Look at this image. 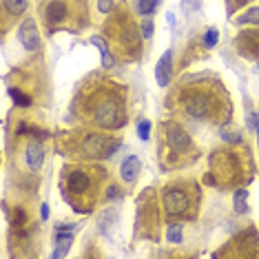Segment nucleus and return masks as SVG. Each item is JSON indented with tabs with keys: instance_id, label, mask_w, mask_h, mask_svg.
<instances>
[{
	"instance_id": "obj_14",
	"label": "nucleus",
	"mask_w": 259,
	"mask_h": 259,
	"mask_svg": "<svg viewBox=\"0 0 259 259\" xmlns=\"http://www.w3.org/2000/svg\"><path fill=\"white\" fill-rule=\"evenodd\" d=\"M91 42H93V45L100 49V54H102V62H104V67H113V58H111V51H109L107 42H104L102 38H98V36L91 38Z\"/></svg>"
},
{
	"instance_id": "obj_19",
	"label": "nucleus",
	"mask_w": 259,
	"mask_h": 259,
	"mask_svg": "<svg viewBox=\"0 0 259 259\" xmlns=\"http://www.w3.org/2000/svg\"><path fill=\"white\" fill-rule=\"evenodd\" d=\"M166 239H169L171 244H182V226H179V224L169 226V230H166Z\"/></svg>"
},
{
	"instance_id": "obj_8",
	"label": "nucleus",
	"mask_w": 259,
	"mask_h": 259,
	"mask_svg": "<svg viewBox=\"0 0 259 259\" xmlns=\"http://www.w3.org/2000/svg\"><path fill=\"white\" fill-rule=\"evenodd\" d=\"M140 169H142V162H140V157L138 155H129L124 162H122V166H120L122 179H124L126 184H133L135 179H138V175H140Z\"/></svg>"
},
{
	"instance_id": "obj_12",
	"label": "nucleus",
	"mask_w": 259,
	"mask_h": 259,
	"mask_svg": "<svg viewBox=\"0 0 259 259\" xmlns=\"http://www.w3.org/2000/svg\"><path fill=\"white\" fill-rule=\"evenodd\" d=\"M64 16H67V5L64 2L54 0V2L47 5V20L49 23H60V20H64Z\"/></svg>"
},
{
	"instance_id": "obj_5",
	"label": "nucleus",
	"mask_w": 259,
	"mask_h": 259,
	"mask_svg": "<svg viewBox=\"0 0 259 259\" xmlns=\"http://www.w3.org/2000/svg\"><path fill=\"white\" fill-rule=\"evenodd\" d=\"M107 144H109V140L102 138V135H86L85 144H82V151L89 157H107V153H109Z\"/></svg>"
},
{
	"instance_id": "obj_26",
	"label": "nucleus",
	"mask_w": 259,
	"mask_h": 259,
	"mask_svg": "<svg viewBox=\"0 0 259 259\" xmlns=\"http://www.w3.org/2000/svg\"><path fill=\"white\" fill-rule=\"evenodd\" d=\"M107 197H109V200H115V197H120V191H117L115 186H111V188H109V193H107Z\"/></svg>"
},
{
	"instance_id": "obj_27",
	"label": "nucleus",
	"mask_w": 259,
	"mask_h": 259,
	"mask_svg": "<svg viewBox=\"0 0 259 259\" xmlns=\"http://www.w3.org/2000/svg\"><path fill=\"white\" fill-rule=\"evenodd\" d=\"M40 215H42V219H47V217H49V206H42V210H40Z\"/></svg>"
},
{
	"instance_id": "obj_29",
	"label": "nucleus",
	"mask_w": 259,
	"mask_h": 259,
	"mask_svg": "<svg viewBox=\"0 0 259 259\" xmlns=\"http://www.w3.org/2000/svg\"><path fill=\"white\" fill-rule=\"evenodd\" d=\"M257 135H259V126H257Z\"/></svg>"
},
{
	"instance_id": "obj_25",
	"label": "nucleus",
	"mask_w": 259,
	"mask_h": 259,
	"mask_svg": "<svg viewBox=\"0 0 259 259\" xmlns=\"http://www.w3.org/2000/svg\"><path fill=\"white\" fill-rule=\"evenodd\" d=\"M111 7H113V0H98L100 14H109V11H111Z\"/></svg>"
},
{
	"instance_id": "obj_24",
	"label": "nucleus",
	"mask_w": 259,
	"mask_h": 259,
	"mask_svg": "<svg viewBox=\"0 0 259 259\" xmlns=\"http://www.w3.org/2000/svg\"><path fill=\"white\" fill-rule=\"evenodd\" d=\"M140 31H142L144 38H151L153 36V20L148 18V16L142 20V27H140Z\"/></svg>"
},
{
	"instance_id": "obj_4",
	"label": "nucleus",
	"mask_w": 259,
	"mask_h": 259,
	"mask_svg": "<svg viewBox=\"0 0 259 259\" xmlns=\"http://www.w3.org/2000/svg\"><path fill=\"white\" fill-rule=\"evenodd\" d=\"M164 208L169 210L171 215H179L188 208V195L179 188H171V191L164 193Z\"/></svg>"
},
{
	"instance_id": "obj_28",
	"label": "nucleus",
	"mask_w": 259,
	"mask_h": 259,
	"mask_svg": "<svg viewBox=\"0 0 259 259\" xmlns=\"http://www.w3.org/2000/svg\"><path fill=\"white\" fill-rule=\"evenodd\" d=\"M237 2H246V0H237Z\"/></svg>"
},
{
	"instance_id": "obj_15",
	"label": "nucleus",
	"mask_w": 259,
	"mask_h": 259,
	"mask_svg": "<svg viewBox=\"0 0 259 259\" xmlns=\"http://www.w3.org/2000/svg\"><path fill=\"white\" fill-rule=\"evenodd\" d=\"M117 222V210H104V215L100 217V230L102 232H109L111 230V226H115Z\"/></svg>"
},
{
	"instance_id": "obj_6",
	"label": "nucleus",
	"mask_w": 259,
	"mask_h": 259,
	"mask_svg": "<svg viewBox=\"0 0 259 259\" xmlns=\"http://www.w3.org/2000/svg\"><path fill=\"white\" fill-rule=\"evenodd\" d=\"M67 186L71 193H76V195H82V193H86L91 188V177L86 171H71L69 173V179H67Z\"/></svg>"
},
{
	"instance_id": "obj_1",
	"label": "nucleus",
	"mask_w": 259,
	"mask_h": 259,
	"mask_svg": "<svg viewBox=\"0 0 259 259\" xmlns=\"http://www.w3.org/2000/svg\"><path fill=\"white\" fill-rule=\"evenodd\" d=\"M93 120L95 124L104 126V129H120L124 124V111H122V102L113 95H107L100 102L93 104Z\"/></svg>"
},
{
	"instance_id": "obj_7",
	"label": "nucleus",
	"mask_w": 259,
	"mask_h": 259,
	"mask_svg": "<svg viewBox=\"0 0 259 259\" xmlns=\"http://www.w3.org/2000/svg\"><path fill=\"white\" fill-rule=\"evenodd\" d=\"M171 76H173V54L166 51L164 56L160 58L155 67V78H157V85L160 86H166L171 82Z\"/></svg>"
},
{
	"instance_id": "obj_22",
	"label": "nucleus",
	"mask_w": 259,
	"mask_h": 259,
	"mask_svg": "<svg viewBox=\"0 0 259 259\" xmlns=\"http://www.w3.org/2000/svg\"><path fill=\"white\" fill-rule=\"evenodd\" d=\"M217 40H219L217 29H208V31H206V36H204V45L210 49V47H215V45H217Z\"/></svg>"
},
{
	"instance_id": "obj_11",
	"label": "nucleus",
	"mask_w": 259,
	"mask_h": 259,
	"mask_svg": "<svg viewBox=\"0 0 259 259\" xmlns=\"http://www.w3.org/2000/svg\"><path fill=\"white\" fill-rule=\"evenodd\" d=\"M71 244H73V235H71V232L58 230V235H56V250H54V257H62V255H67L69 248H71Z\"/></svg>"
},
{
	"instance_id": "obj_17",
	"label": "nucleus",
	"mask_w": 259,
	"mask_h": 259,
	"mask_svg": "<svg viewBox=\"0 0 259 259\" xmlns=\"http://www.w3.org/2000/svg\"><path fill=\"white\" fill-rule=\"evenodd\" d=\"M2 5L9 14H23L27 9V0H2Z\"/></svg>"
},
{
	"instance_id": "obj_3",
	"label": "nucleus",
	"mask_w": 259,
	"mask_h": 259,
	"mask_svg": "<svg viewBox=\"0 0 259 259\" xmlns=\"http://www.w3.org/2000/svg\"><path fill=\"white\" fill-rule=\"evenodd\" d=\"M18 40L27 51L40 49V36H38V25L33 18H27L18 29Z\"/></svg>"
},
{
	"instance_id": "obj_20",
	"label": "nucleus",
	"mask_w": 259,
	"mask_h": 259,
	"mask_svg": "<svg viewBox=\"0 0 259 259\" xmlns=\"http://www.w3.org/2000/svg\"><path fill=\"white\" fill-rule=\"evenodd\" d=\"M9 95L16 100V104H20V107H29V104H31V98L25 95V93H20L18 89H9Z\"/></svg>"
},
{
	"instance_id": "obj_23",
	"label": "nucleus",
	"mask_w": 259,
	"mask_h": 259,
	"mask_svg": "<svg viewBox=\"0 0 259 259\" xmlns=\"http://www.w3.org/2000/svg\"><path fill=\"white\" fill-rule=\"evenodd\" d=\"M138 133H140V140H148V135H151V122H148V120H140Z\"/></svg>"
},
{
	"instance_id": "obj_13",
	"label": "nucleus",
	"mask_w": 259,
	"mask_h": 259,
	"mask_svg": "<svg viewBox=\"0 0 259 259\" xmlns=\"http://www.w3.org/2000/svg\"><path fill=\"white\" fill-rule=\"evenodd\" d=\"M232 206H235V213H239V215L248 210V191H246V188H237L235 191Z\"/></svg>"
},
{
	"instance_id": "obj_10",
	"label": "nucleus",
	"mask_w": 259,
	"mask_h": 259,
	"mask_svg": "<svg viewBox=\"0 0 259 259\" xmlns=\"http://www.w3.org/2000/svg\"><path fill=\"white\" fill-rule=\"evenodd\" d=\"M42 162H45V148L40 142H29L27 144V164L31 171H40Z\"/></svg>"
},
{
	"instance_id": "obj_18",
	"label": "nucleus",
	"mask_w": 259,
	"mask_h": 259,
	"mask_svg": "<svg viewBox=\"0 0 259 259\" xmlns=\"http://www.w3.org/2000/svg\"><path fill=\"white\" fill-rule=\"evenodd\" d=\"M157 5H160V0H138V11L142 16H151L157 9Z\"/></svg>"
},
{
	"instance_id": "obj_21",
	"label": "nucleus",
	"mask_w": 259,
	"mask_h": 259,
	"mask_svg": "<svg viewBox=\"0 0 259 259\" xmlns=\"http://www.w3.org/2000/svg\"><path fill=\"white\" fill-rule=\"evenodd\" d=\"M182 9L186 14H193V11L201 9V0H182Z\"/></svg>"
},
{
	"instance_id": "obj_9",
	"label": "nucleus",
	"mask_w": 259,
	"mask_h": 259,
	"mask_svg": "<svg viewBox=\"0 0 259 259\" xmlns=\"http://www.w3.org/2000/svg\"><path fill=\"white\" fill-rule=\"evenodd\" d=\"M169 142L175 151H188L191 148V135L182 126H171L169 129Z\"/></svg>"
},
{
	"instance_id": "obj_16",
	"label": "nucleus",
	"mask_w": 259,
	"mask_h": 259,
	"mask_svg": "<svg viewBox=\"0 0 259 259\" xmlns=\"http://www.w3.org/2000/svg\"><path fill=\"white\" fill-rule=\"evenodd\" d=\"M237 25H259V7H253L248 9L244 16L237 18Z\"/></svg>"
},
{
	"instance_id": "obj_2",
	"label": "nucleus",
	"mask_w": 259,
	"mask_h": 259,
	"mask_svg": "<svg viewBox=\"0 0 259 259\" xmlns=\"http://www.w3.org/2000/svg\"><path fill=\"white\" fill-rule=\"evenodd\" d=\"M184 109H186L188 115L201 120V117H208L210 113H213V100H210V95H206V93H193L186 98Z\"/></svg>"
}]
</instances>
